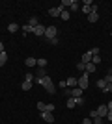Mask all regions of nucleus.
Listing matches in <instances>:
<instances>
[{"label":"nucleus","mask_w":112,"mask_h":124,"mask_svg":"<svg viewBox=\"0 0 112 124\" xmlns=\"http://www.w3.org/2000/svg\"><path fill=\"white\" fill-rule=\"evenodd\" d=\"M34 82L39 83V85H41V87L45 89L49 94H54V91H56V85H54V82H52V80H51L49 76H45V78H36Z\"/></svg>","instance_id":"obj_1"},{"label":"nucleus","mask_w":112,"mask_h":124,"mask_svg":"<svg viewBox=\"0 0 112 124\" xmlns=\"http://www.w3.org/2000/svg\"><path fill=\"white\" fill-rule=\"evenodd\" d=\"M90 74H86V72H82V76L79 78V89H82V91H86L88 89V85H90Z\"/></svg>","instance_id":"obj_2"},{"label":"nucleus","mask_w":112,"mask_h":124,"mask_svg":"<svg viewBox=\"0 0 112 124\" xmlns=\"http://www.w3.org/2000/svg\"><path fill=\"white\" fill-rule=\"evenodd\" d=\"M56 33H58V31H56V26H47V30H45V37H47V39H54Z\"/></svg>","instance_id":"obj_3"},{"label":"nucleus","mask_w":112,"mask_h":124,"mask_svg":"<svg viewBox=\"0 0 112 124\" xmlns=\"http://www.w3.org/2000/svg\"><path fill=\"white\" fill-rule=\"evenodd\" d=\"M62 11H64V8H62V6H56V8H51V9H49V15L51 17H60Z\"/></svg>","instance_id":"obj_4"},{"label":"nucleus","mask_w":112,"mask_h":124,"mask_svg":"<svg viewBox=\"0 0 112 124\" xmlns=\"http://www.w3.org/2000/svg\"><path fill=\"white\" fill-rule=\"evenodd\" d=\"M65 83H67V87H69V89H75V87H79V78H67Z\"/></svg>","instance_id":"obj_5"},{"label":"nucleus","mask_w":112,"mask_h":124,"mask_svg":"<svg viewBox=\"0 0 112 124\" xmlns=\"http://www.w3.org/2000/svg\"><path fill=\"white\" fill-rule=\"evenodd\" d=\"M41 119L45 120V122H54V115L51 113V111H43V113H41Z\"/></svg>","instance_id":"obj_6"},{"label":"nucleus","mask_w":112,"mask_h":124,"mask_svg":"<svg viewBox=\"0 0 112 124\" xmlns=\"http://www.w3.org/2000/svg\"><path fill=\"white\" fill-rule=\"evenodd\" d=\"M97 21H99V11H92L90 15H88V22L93 24V22H97Z\"/></svg>","instance_id":"obj_7"},{"label":"nucleus","mask_w":112,"mask_h":124,"mask_svg":"<svg viewBox=\"0 0 112 124\" xmlns=\"http://www.w3.org/2000/svg\"><path fill=\"white\" fill-rule=\"evenodd\" d=\"M95 111H97V117H101V119H103V117H107L108 108H107V106H101V108H97Z\"/></svg>","instance_id":"obj_8"},{"label":"nucleus","mask_w":112,"mask_h":124,"mask_svg":"<svg viewBox=\"0 0 112 124\" xmlns=\"http://www.w3.org/2000/svg\"><path fill=\"white\" fill-rule=\"evenodd\" d=\"M45 30H47V28L43 24H37L36 28H34V33H36V35H45Z\"/></svg>","instance_id":"obj_9"},{"label":"nucleus","mask_w":112,"mask_h":124,"mask_svg":"<svg viewBox=\"0 0 112 124\" xmlns=\"http://www.w3.org/2000/svg\"><path fill=\"white\" fill-rule=\"evenodd\" d=\"M95 70H97V65H93V63H86V70H84L86 74H93Z\"/></svg>","instance_id":"obj_10"},{"label":"nucleus","mask_w":112,"mask_h":124,"mask_svg":"<svg viewBox=\"0 0 112 124\" xmlns=\"http://www.w3.org/2000/svg\"><path fill=\"white\" fill-rule=\"evenodd\" d=\"M79 96H82V89H79V87L71 89V96L69 98H79Z\"/></svg>","instance_id":"obj_11"},{"label":"nucleus","mask_w":112,"mask_h":124,"mask_svg":"<svg viewBox=\"0 0 112 124\" xmlns=\"http://www.w3.org/2000/svg\"><path fill=\"white\" fill-rule=\"evenodd\" d=\"M26 67H37V59L36 57H26Z\"/></svg>","instance_id":"obj_12"},{"label":"nucleus","mask_w":112,"mask_h":124,"mask_svg":"<svg viewBox=\"0 0 112 124\" xmlns=\"http://www.w3.org/2000/svg\"><path fill=\"white\" fill-rule=\"evenodd\" d=\"M92 57H93V56H92V52L88 50L84 56H82V63H92Z\"/></svg>","instance_id":"obj_13"},{"label":"nucleus","mask_w":112,"mask_h":124,"mask_svg":"<svg viewBox=\"0 0 112 124\" xmlns=\"http://www.w3.org/2000/svg\"><path fill=\"white\" fill-rule=\"evenodd\" d=\"M32 83H34V82H26V80H24V82L21 83L22 91H30V89H32Z\"/></svg>","instance_id":"obj_14"},{"label":"nucleus","mask_w":112,"mask_h":124,"mask_svg":"<svg viewBox=\"0 0 112 124\" xmlns=\"http://www.w3.org/2000/svg\"><path fill=\"white\" fill-rule=\"evenodd\" d=\"M17 30H19V24H17V22H11V24L8 26V31H10V33H15Z\"/></svg>","instance_id":"obj_15"},{"label":"nucleus","mask_w":112,"mask_h":124,"mask_svg":"<svg viewBox=\"0 0 112 124\" xmlns=\"http://www.w3.org/2000/svg\"><path fill=\"white\" fill-rule=\"evenodd\" d=\"M37 24H39V19H37V17H30V21H28V26H32V28H36Z\"/></svg>","instance_id":"obj_16"},{"label":"nucleus","mask_w":112,"mask_h":124,"mask_svg":"<svg viewBox=\"0 0 112 124\" xmlns=\"http://www.w3.org/2000/svg\"><path fill=\"white\" fill-rule=\"evenodd\" d=\"M6 61H8V54H6V52H0V67H4Z\"/></svg>","instance_id":"obj_17"},{"label":"nucleus","mask_w":112,"mask_h":124,"mask_svg":"<svg viewBox=\"0 0 112 124\" xmlns=\"http://www.w3.org/2000/svg\"><path fill=\"white\" fill-rule=\"evenodd\" d=\"M37 67L45 69V67H47V59H45V57H39V59H37Z\"/></svg>","instance_id":"obj_18"},{"label":"nucleus","mask_w":112,"mask_h":124,"mask_svg":"<svg viewBox=\"0 0 112 124\" xmlns=\"http://www.w3.org/2000/svg\"><path fill=\"white\" fill-rule=\"evenodd\" d=\"M95 85H97L99 89H105V87H107V80H105V78H103V80H97Z\"/></svg>","instance_id":"obj_19"},{"label":"nucleus","mask_w":112,"mask_h":124,"mask_svg":"<svg viewBox=\"0 0 112 124\" xmlns=\"http://www.w3.org/2000/svg\"><path fill=\"white\" fill-rule=\"evenodd\" d=\"M80 9H82L84 15H90V13H92V6H80Z\"/></svg>","instance_id":"obj_20"},{"label":"nucleus","mask_w":112,"mask_h":124,"mask_svg":"<svg viewBox=\"0 0 112 124\" xmlns=\"http://www.w3.org/2000/svg\"><path fill=\"white\" fill-rule=\"evenodd\" d=\"M22 31H24V35H26V33H34V28H32V26H28V24H24V26H22Z\"/></svg>","instance_id":"obj_21"},{"label":"nucleus","mask_w":112,"mask_h":124,"mask_svg":"<svg viewBox=\"0 0 112 124\" xmlns=\"http://www.w3.org/2000/svg\"><path fill=\"white\" fill-rule=\"evenodd\" d=\"M69 9H71V11H77V9H80V4L73 0V2H71V8H69Z\"/></svg>","instance_id":"obj_22"},{"label":"nucleus","mask_w":112,"mask_h":124,"mask_svg":"<svg viewBox=\"0 0 112 124\" xmlns=\"http://www.w3.org/2000/svg\"><path fill=\"white\" fill-rule=\"evenodd\" d=\"M75 106H77V102H75V98H69V100H67V108H69V109H73Z\"/></svg>","instance_id":"obj_23"},{"label":"nucleus","mask_w":112,"mask_h":124,"mask_svg":"<svg viewBox=\"0 0 112 124\" xmlns=\"http://www.w3.org/2000/svg\"><path fill=\"white\" fill-rule=\"evenodd\" d=\"M77 69H79L80 72H84V70H86V63H82V61H80V63H77Z\"/></svg>","instance_id":"obj_24"},{"label":"nucleus","mask_w":112,"mask_h":124,"mask_svg":"<svg viewBox=\"0 0 112 124\" xmlns=\"http://www.w3.org/2000/svg\"><path fill=\"white\" fill-rule=\"evenodd\" d=\"M47 72H45V69H37V78H45Z\"/></svg>","instance_id":"obj_25"},{"label":"nucleus","mask_w":112,"mask_h":124,"mask_svg":"<svg viewBox=\"0 0 112 124\" xmlns=\"http://www.w3.org/2000/svg\"><path fill=\"white\" fill-rule=\"evenodd\" d=\"M99 61H101V56H99V54L92 57V63H93V65H97V63H99Z\"/></svg>","instance_id":"obj_26"},{"label":"nucleus","mask_w":112,"mask_h":124,"mask_svg":"<svg viewBox=\"0 0 112 124\" xmlns=\"http://www.w3.org/2000/svg\"><path fill=\"white\" fill-rule=\"evenodd\" d=\"M45 108H47V104H43V102H37V109H39V111H45Z\"/></svg>","instance_id":"obj_27"},{"label":"nucleus","mask_w":112,"mask_h":124,"mask_svg":"<svg viewBox=\"0 0 112 124\" xmlns=\"http://www.w3.org/2000/svg\"><path fill=\"white\" fill-rule=\"evenodd\" d=\"M75 102H77V106H84V98H82V96L75 98Z\"/></svg>","instance_id":"obj_28"},{"label":"nucleus","mask_w":112,"mask_h":124,"mask_svg":"<svg viewBox=\"0 0 112 124\" xmlns=\"http://www.w3.org/2000/svg\"><path fill=\"white\" fill-rule=\"evenodd\" d=\"M54 109H56V108H54V104H47V108H45V111H51V113H52Z\"/></svg>","instance_id":"obj_29"},{"label":"nucleus","mask_w":112,"mask_h":124,"mask_svg":"<svg viewBox=\"0 0 112 124\" xmlns=\"http://www.w3.org/2000/svg\"><path fill=\"white\" fill-rule=\"evenodd\" d=\"M90 52H92V56H97V54H99L101 50H99L97 46H93V48H90Z\"/></svg>","instance_id":"obj_30"},{"label":"nucleus","mask_w":112,"mask_h":124,"mask_svg":"<svg viewBox=\"0 0 112 124\" xmlns=\"http://www.w3.org/2000/svg\"><path fill=\"white\" fill-rule=\"evenodd\" d=\"M60 17H62V19H64V21H67V19H69V13H67V11H62V15H60Z\"/></svg>","instance_id":"obj_31"},{"label":"nucleus","mask_w":112,"mask_h":124,"mask_svg":"<svg viewBox=\"0 0 112 124\" xmlns=\"http://www.w3.org/2000/svg\"><path fill=\"white\" fill-rule=\"evenodd\" d=\"M58 87H60V89H62V91H64V89H65V87H67V83H65V80H62V82H60V83H58Z\"/></svg>","instance_id":"obj_32"},{"label":"nucleus","mask_w":112,"mask_h":124,"mask_svg":"<svg viewBox=\"0 0 112 124\" xmlns=\"http://www.w3.org/2000/svg\"><path fill=\"white\" fill-rule=\"evenodd\" d=\"M103 91H105V93H112V83H107V87L103 89Z\"/></svg>","instance_id":"obj_33"},{"label":"nucleus","mask_w":112,"mask_h":124,"mask_svg":"<svg viewBox=\"0 0 112 124\" xmlns=\"http://www.w3.org/2000/svg\"><path fill=\"white\" fill-rule=\"evenodd\" d=\"M51 45H58V37H54V39H47Z\"/></svg>","instance_id":"obj_34"},{"label":"nucleus","mask_w":112,"mask_h":124,"mask_svg":"<svg viewBox=\"0 0 112 124\" xmlns=\"http://www.w3.org/2000/svg\"><path fill=\"white\" fill-rule=\"evenodd\" d=\"M105 80H107V83H112V74H110V72H108V74H107V76H105Z\"/></svg>","instance_id":"obj_35"},{"label":"nucleus","mask_w":112,"mask_h":124,"mask_svg":"<svg viewBox=\"0 0 112 124\" xmlns=\"http://www.w3.org/2000/svg\"><path fill=\"white\" fill-rule=\"evenodd\" d=\"M64 94H65V96H71V89L65 87V89H64Z\"/></svg>","instance_id":"obj_36"},{"label":"nucleus","mask_w":112,"mask_h":124,"mask_svg":"<svg viewBox=\"0 0 112 124\" xmlns=\"http://www.w3.org/2000/svg\"><path fill=\"white\" fill-rule=\"evenodd\" d=\"M93 124H103L101 122V117H95V119H93Z\"/></svg>","instance_id":"obj_37"},{"label":"nucleus","mask_w":112,"mask_h":124,"mask_svg":"<svg viewBox=\"0 0 112 124\" xmlns=\"http://www.w3.org/2000/svg\"><path fill=\"white\" fill-rule=\"evenodd\" d=\"M82 124H93V120H92L90 117H88V119H84V122H82Z\"/></svg>","instance_id":"obj_38"},{"label":"nucleus","mask_w":112,"mask_h":124,"mask_svg":"<svg viewBox=\"0 0 112 124\" xmlns=\"http://www.w3.org/2000/svg\"><path fill=\"white\" fill-rule=\"evenodd\" d=\"M107 119H108V120L112 122V111H108V113H107Z\"/></svg>","instance_id":"obj_39"},{"label":"nucleus","mask_w":112,"mask_h":124,"mask_svg":"<svg viewBox=\"0 0 112 124\" xmlns=\"http://www.w3.org/2000/svg\"><path fill=\"white\" fill-rule=\"evenodd\" d=\"M107 108H108V111H112V100H110V102L107 104Z\"/></svg>","instance_id":"obj_40"},{"label":"nucleus","mask_w":112,"mask_h":124,"mask_svg":"<svg viewBox=\"0 0 112 124\" xmlns=\"http://www.w3.org/2000/svg\"><path fill=\"white\" fill-rule=\"evenodd\" d=\"M0 52H6L4 50V43H2V41H0Z\"/></svg>","instance_id":"obj_41"},{"label":"nucleus","mask_w":112,"mask_h":124,"mask_svg":"<svg viewBox=\"0 0 112 124\" xmlns=\"http://www.w3.org/2000/svg\"><path fill=\"white\" fill-rule=\"evenodd\" d=\"M110 74H112V69H110Z\"/></svg>","instance_id":"obj_42"}]
</instances>
